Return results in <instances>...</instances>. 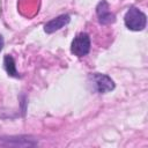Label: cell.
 Returning a JSON list of instances; mask_svg holds the SVG:
<instances>
[{
	"label": "cell",
	"instance_id": "obj_1",
	"mask_svg": "<svg viewBox=\"0 0 148 148\" xmlns=\"http://www.w3.org/2000/svg\"><path fill=\"white\" fill-rule=\"evenodd\" d=\"M124 22H125V25L127 29H130L132 31H141L146 28L147 16L139 8L131 7L124 16Z\"/></svg>",
	"mask_w": 148,
	"mask_h": 148
},
{
	"label": "cell",
	"instance_id": "obj_2",
	"mask_svg": "<svg viewBox=\"0 0 148 148\" xmlns=\"http://www.w3.org/2000/svg\"><path fill=\"white\" fill-rule=\"evenodd\" d=\"M89 82H90L92 89H95L99 94H105V92H109L114 89L113 80L106 74L92 73L89 75Z\"/></svg>",
	"mask_w": 148,
	"mask_h": 148
},
{
	"label": "cell",
	"instance_id": "obj_3",
	"mask_svg": "<svg viewBox=\"0 0 148 148\" xmlns=\"http://www.w3.org/2000/svg\"><path fill=\"white\" fill-rule=\"evenodd\" d=\"M38 141L28 135L0 136V146L2 147H35Z\"/></svg>",
	"mask_w": 148,
	"mask_h": 148
},
{
	"label": "cell",
	"instance_id": "obj_4",
	"mask_svg": "<svg viewBox=\"0 0 148 148\" xmlns=\"http://www.w3.org/2000/svg\"><path fill=\"white\" fill-rule=\"evenodd\" d=\"M71 51L74 56L81 58L89 53L90 51V37L86 32H81L74 37L71 44Z\"/></svg>",
	"mask_w": 148,
	"mask_h": 148
},
{
	"label": "cell",
	"instance_id": "obj_5",
	"mask_svg": "<svg viewBox=\"0 0 148 148\" xmlns=\"http://www.w3.org/2000/svg\"><path fill=\"white\" fill-rule=\"evenodd\" d=\"M96 14H97V17H98V22L103 25L113 23L116 21V16L111 12V9L109 7V3L105 0H102V1L98 2L97 7H96Z\"/></svg>",
	"mask_w": 148,
	"mask_h": 148
},
{
	"label": "cell",
	"instance_id": "obj_6",
	"mask_svg": "<svg viewBox=\"0 0 148 148\" xmlns=\"http://www.w3.org/2000/svg\"><path fill=\"white\" fill-rule=\"evenodd\" d=\"M71 21V16L68 14H62V15H59L52 20H50L49 22L45 23L44 25V31L47 32V34H52L54 31H58L60 30L62 27H65L66 24H68Z\"/></svg>",
	"mask_w": 148,
	"mask_h": 148
},
{
	"label": "cell",
	"instance_id": "obj_7",
	"mask_svg": "<svg viewBox=\"0 0 148 148\" xmlns=\"http://www.w3.org/2000/svg\"><path fill=\"white\" fill-rule=\"evenodd\" d=\"M3 66H5V69L7 72V74L9 76H13V77H20V74L16 69V65H15V60L12 56L9 54H6L5 58H3Z\"/></svg>",
	"mask_w": 148,
	"mask_h": 148
},
{
	"label": "cell",
	"instance_id": "obj_8",
	"mask_svg": "<svg viewBox=\"0 0 148 148\" xmlns=\"http://www.w3.org/2000/svg\"><path fill=\"white\" fill-rule=\"evenodd\" d=\"M3 45H5V40H3L2 35H0V51L3 49Z\"/></svg>",
	"mask_w": 148,
	"mask_h": 148
}]
</instances>
